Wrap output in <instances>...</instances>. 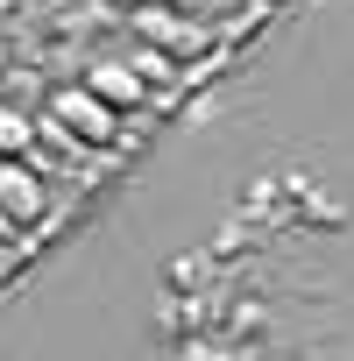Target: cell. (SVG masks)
<instances>
[{"mask_svg": "<svg viewBox=\"0 0 354 361\" xmlns=\"http://www.w3.org/2000/svg\"><path fill=\"white\" fill-rule=\"evenodd\" d=\"M128 64H135V71H142L149 85H163V92H177V57H163L156 43H135V50H128Z\"/></svg>", "mask_w": 354, "mask_h": 361, "instance_id": "8992f818", "label": "cell"}, {"mask_svg": "<svg viewBox=\"0 0 354 361\" xmlns=\"http://www.w3.org/2000/svg\"><path fill=\"white\" fill-rule=\"evenodd\" d=\"M128 22H135V36L156 43L163 57H199V50H213V22H206V15H185V8H170V0H142Z\"/></svg>", "mask_w": 354, "mask_h": 361, "instance_id": "7a4b0ae2", "label": "cell"}, {"mask_svg": "<svg viewBox=\"0 0 354 361\" xmlns=\"http://www.w3.org/2000/svg\"><path fill=\"white\" fill-rule=\"evenodd\" d=\"M0 269H8V262H0Z\"/></svg>", "mask_w": 354, "mask_h": 361, "instance_id": "9c48e42d", "label": "cell"}, {"mask_svg": "<svg viewBox=\"0 0 354 361\" xmlns=\"http://www.w3.org/2000/svg\"><path fill=\"white\" fill-rule=\"evenodd\" d=\"M0 206L15 213V227H43L50 220V185L36 177V163H0Z\"/></svg>", "mask_w": 354, "mask_h": 361, "instance_id": "3957f363", "label": "cell"}, {"mask_svg": "<svg viewBox=\"0 0 354 361\" xmlns=\"http://www.w3.org/2000/svg\"><path fill=\"white\" fill-rule=\"evenodd\" d=\"M170 8H185V15H206V22H213V8H227V0H170Z\"/></svg>", "mask_w": 354, "mask_h": 361, "instance_id": "52a82bcc", "label": "cell"}, {"mask_svg": "<svg viewBox=\"0 0 354 361\" xmlns=\"http://www.w3.org/2000/svg\"><path fill=\"white\" fill-rule=\"evenodd\" d=\"M85 85L99 92V99H114L121 114H135V106H149V78L128 64V57H92L85 64Z\"/></svg>", "mask_w": 354, "mask_h": 361, "instance_id": "277c9868", "label": "cell"}, {"mask_svg": "<svg viewBox=\"0 0 354 361\" xmlns=\"http://www.w3.org/2000/svg\"><path fill=\"white\" fill-rule=\"evenodd\" d=\"M43 142V114H29L22 99H0V163H22Z\"/></svg>", "mask_w": 354, "mask_h": 361, "instance_id": "5b68a950", "label": "cell"}, {"mask_svg": "<svg viewBox=\"0 0 354 361\" xmlns=\"http://www.w3.org/2000/svg\"><path fill=\"white\" fill-rule=\"evenodd\" d=\"M15 241H22V227H15V213H8V206H0V248H15Z\"/></svg>", "mask_w": 354, "mask_h": 361, "instance_id": "ba28073f", "label": "cell"}, {"mask_svg": "<svg viewBox=\"0 0 354 361\" xmlns=\"http://www.w3.org/2000/svg\"><path fill=\"white\" fill-rule=\"evenodd\" d=\"M43 121H57L78 149H114V142H121V106L99 99L85 78H78V85H57V92L43 99Z\"/></svg>", "mask_w": 354, "mask_h": 361, "instance_id": "6da1fadb", "label": "cell"}]
</instances>
